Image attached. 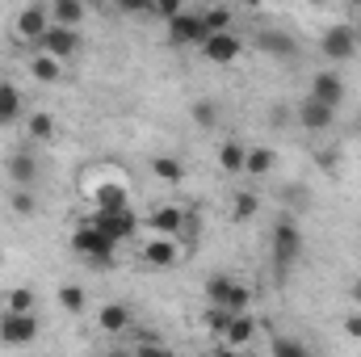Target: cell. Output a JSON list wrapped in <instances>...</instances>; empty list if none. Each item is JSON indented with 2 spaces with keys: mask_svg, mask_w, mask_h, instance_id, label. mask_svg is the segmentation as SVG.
I'll return each mask as SVG.
<instances>
[{
  "mask_svg": "<svg viewBox=\"0 0 361 357\" xmlns=\"http://www.w3.org/2000/svg\"><path fill=\"white\" fill-rule=\"evenodd\" d=\"M72 253H76V257H85V261H92L97 269H109V265H114L118 244H114L109 236H101L92 223H80V227H76V236H72Z\"/></svg>",
  "mask_w": 361,
  "mask_h": 357,
  "instance_id": "cell-1",
  "label": "cell"
},
{
  "mask_svg": "<svg viewBox=\"0 0 361 357\" xmlns=\"http://www.w3.org/2000/svg\"><path fill=\"white\" fill-rule=\"evenodd\" d=\"M269 248H273V269H277V277H281L286 269L298 261V253H302V231H298L290 219H277V223H273V236H269Z\"/></svg>",
  "mask_w": 361,
  "mask_h": 357,
  "instance_id": "cell-2",
  "label": "cell"
},
{
  "mask_svg": "<svg viewBox=\"0 0 361 357\" xmlns=\"http://www.w3.org/2000/svg\"><path fill=\"white\" fill-rule=\"evenodd\" d=\"M210 34H206V21L197 8H185L177 21H169V42L173 47H202Z\"/></svg>",
  "mask_w": 361,
  "mask_h": 357,
  "instance_id": "cell-3",
  "label": "cell"
},
{
  "mask_svg": "<svg viewBox=\"0 0 361 357\" xmlns=\"http://www.w3.org/2000/svg\"><path fill=\"white\" fill-rule=\"evenodd\" d=\"M34 337H38V315H13V311L0 315V345L21 349V345H30Z\"/></svg>",
  "mask_w": 361,
  "mask_h": 357,
  "instance_id": "cell-4",
  "label": "cell"
},
{
  "mask_svg": "<svg viewBox=\"0 0 361 357\" xmlns=\"http://www.w3.org/2000/svg\"><path fill=\"white\" fill-rule=\"evenodd\" d=\"M25 42H42L47 30H51V4H25L17 13V25H13Z\"/></svg>",
  "mask_w": 361,
  "mask_h": 357,
  "instance_id": "cell-5",
  "label": "cell"
},
{
  "mask_svg": "<svg viewBox=\"0 0 361 357\" xmlns=\"http://www.w3.org/2000/svg\"><path fill=\"white\" fill-rule=\"evenodd\" d=\"M319 47H324V55H328L332 63H345V59L357 55V30H353V25H332V30L319 38Z\"/></svg>",
  "mask_w": 361,
  "mask_h": 357,
  "instance_id": "cell-6",
  "label": "cell"
},
{
  "mask_svg": "<svg viewBox=\"0 0 361 357\" xmlns=\"http://www.w3.org/2000/svg\"><path fill=\"white\" fill-rule=\"evenodd\" d=\"M38 51L63 63V59H72V55L80 51V30H63V25H51V30H47V38L38 42Z\"/></svg>",
  "mask_w": 361,
  "mask_h": 357,
  "instance_id": "cell-7",
  "label": "cell"
},
{
  "mask_svg": "<svg viewBox=\"0 0 361 357\" xmlns=\"http://www.w3.org/2000/svg\"><path fill=\"white\" fill-rule=\"evenodd\" d=\"M92 227L101 231V236H109L114 244H122V240H130L135 231H139V219H135V210H118V214H92Z\"/></svg>",
  "mask_w": 361,
  "mask_h": 357,
  "instance_id": "cell-8",
  "label": "cell"
},
{
  "mask_svg": "<svg viewBox=\"0 0 361 357\" xmlns=\"http://www.w3.org/2000/svg\"><path fill=\"white\" fill-rule=\"evenodd\" d=\"M240 51H244V42H240L235 34H210V38L202 42V55H206L214 68H227V63H235V59H240Z\"/></svg>",
  "mask_w": 361,
  "mask_h": 357,
  "instance_id": "cell-9",
  "label": "cell"
},
{
  "mask_svg": "<svg viewBox=\"0 0 361 357\" xmlns=\"http://www.w3.org/2000/svg\"><path fill=\"white\" fill-rule=\"evenodd\" d=\"M92 202H97L101 214H118V210H130V189L122 181H101L92 189Z\"/></svg>",
  "mask_w": 361,
  "mask_h": 357,
  "instance_id": "cell-10",
  "label": "cell"
},
{
  "mask_svg": "<svg viewBox=\"0 0 361 357\" xmlns=\"http://www.w3.org/2000/svg\"><path fill=\"white\" fill-rule=\"evenodd\" d=\"M307 97L319 101V105H328V109H341V101H345V80H341L336 72H315Z\"/></svg>",
  "mask_w": 361,
  "mask_h": 357,
  "instance_id": "cell-11",
  "label": "cell"
},
{
  "mask_svg": "<svg viewBox=\"0 0 361 357\" xmlns=\"http://www.w3.org/2000/svg\"><path fill=\"white\" fill-rule=\"evenodd\" d=\"M332 122H336V109H328V105H319V101H311V97L298 101V126H302V131L319 135V131H328Z\"/></svg>",
  "mask_w": 361,
  "mask_h": 357,
  "instance_id": "cell-12",
  "label": "cell"
},
{
  "mask_svg": "<svg viewBox=\"0 0 361 357\" xmlns=\"http://www.w3.org/2000/svg\"><path fill=\"white\" fill-rule=\"evenodd\" d=\"M147 231H156L160 240H173L185 231V210L180 206H160V210H152L147 214Z\"/></svg>",
  "mask_w": 361,
  "mask_h": 357,
  "instance_id": "cell-13",
  "label": "cell"
},
{
  "mask_svg": "<svg viewBox=\"0 0 361 357\" xmlns=\"http://www.w3.org/2000/svg\"><path fill=\"white\" fill-rule=\"evenodd\" d=\"M177 257H180V248L173 244V240H160V236H156V240H147V244H143V253H139V261H143L147 269H173V265H177Z\"/></svg>",
  "mask_w": 361,
  "mask_h": 357,
  "instance_id": "cell-14",
  "label": "cell"
},
{
  "mask_svg": "<svg viewBox=\"0 0 361 357\" xmlns=\"http://www.w3.org/2000/svg\"><path fill=\"white\" fill-rule=\"evenodd\" d=\"M4 169H8V181H13V189H30V185L38 181V160H34L30 152H13Z\"/></svg>",
  "mask_w": 361,
  "mask_h": 357,
  "instance_id": "cell-15",
  "label": "cell"
},
{
  "mask_svg": "<svg viewBox=\"0 0 361 357\" xmlns=\"http://www.w3.org/2000/svg\"><path fill=\"white\" fill-rule=\"evenodd\" d=\"M89 17V8L80 0H51V25H63V30H80Z\"/></svg>",
  "mask_w": 361,
  "mask_h": 357,
  "instance_id": "cell-16",
  "label": "cell"
},
{
  "mask_svg": "<svg viewBox=\"0 0 361 357\" xmlns=\"http://www.w3.org/2000/svg\"><path fill=\"white\" fill-rule=\"evenodd\" d=\"M97 324H101V332L118 337V332L130 328V307H126V303H105V307L97 311Z\"/></svg>",
  "mask_w": 361,
  "mask_h": 357,
  "instance_id": "cell-17",
  "label": "cell"
},
{
  "mask_svg": "<svg viewBox=\"0 0 361 357\" xmlns=\"http://www.w3.org/2000/svg\"><path fill=\"white\" fill-rule=\"evenodd\" d=\"M257 328H261V324L244 311V315H235V320H231V328H227L223 345H227V349H248V345H252V337H257Z\"/></svg>",
  "mask_w": 361,
  "mask_h": 357,
  "instance_id": "cell-18",
  "label": "cell"
},
{
  "mask_svg": "<svg viewBox=\"0 0 361 357\" xmlns=\"http://www.w3.org/2000/svg\"><path fill=\"white\" fill-rule=\"evenodd\" d=\"M21 109H25V97H21V89L17 85H0V126H13L17 118H21Z\"/></svg>",
  "mask_w": 361,
  "mask_h": 357,
  "instance_id": "cell-19",
  "label": "cell"
},
{
  "mask_svg": "<svg viewBox=\"0 0 361 357\" xmlns=\"http://www.w3.org/2000/svg\"><path fill=\"white\" fill-rule=\"evenodd\" d=\"M257 47H261V51H269V55H277V59H294V55H298V42H294L290 34H277V30L257 34Z\"/></svg>",
  "mask_w": 361,
  "mask_h": 357,
  "instance_id": "cell-20",
  "label": "cell"
},
{
  "mask_svg": "<svg viewBox=\"0 0 361 357\" xmlns=\"http://www.w3.org/2000/svg\"><path fill=\"white\" fill-rule=\"evenodd\" d=\"M244 160H248V147H244L240 139H227V143L219 147V169H223V173H231V177L244 173Z\"/></svg>",
  "mask_w": 361,
  "mask_h": 357,
  "instance_id": "cell-21",
  "label": "cell"
},
{
  "mask_svg": "<svg viewBox=\"0 0 361 357\" xmlns=\"http://www.w3.org/2000/svg\"><path fill=\"white\" fill-rule=\"evenodd\" d=\"M273 169H277V152L273 147H248V160H244L248 177H269Z\"/></svg>",
  "mask_w": 361,
  "mask_h": 357,
  "instance_id": "cell-22",
  "label": "cell"
},
{
  "mask_svg": "<svg viewBox=\"0 0 361 357\" xmlns=\"http://www.w3.org/2000/svg\"><path fill=\"white\" fill-rule=\"evenodd\" d=\"M189 114H193V122H197L202 131H214V126L223 122V109H219V101H214V97H197Z\"/></svg>",
  "mask_w": 361,
  "mask_h": 357,
  "instance_id": "cell-23",
  "label": "cell"
},
{
  "mask_svg": "<svg viewBox=\"0 0 361 357\" xmlns=\"http://www.w3.org/2000/svg\"><path fill=\"white\" fill-rule=\"evenodd\" d=\"M231 290H235V277H231V273H210V277H206V298H210V307H227Z\"/></svg>",
  "mask_w": 361,
  "mask_h": 357,
  "instance_id": "cell-24",
  "label": "cell"
},
{
  "mask_svg": "<svg viewBox=\"0 0 361 357\" xmlns=\"http://www.w3.org/2000/svg\"><path fill=\"white\" fill-rule=\"evenodd\" d=\"M147 169H152V177L164 181V185H180L185 181V164H180L177 156H156Z\"/></svg>",
  "mask_w": 361,
  "mask_h": 357,
  "instance_id": "cell-25",
  "label": "cell"
},
{
  "mask_svg": "<svg viewBox=\"0 0 361 357\" xmlns=\"http://www.w3.org/2000/svg\"><path fill=\"white\" fill-rule=\"evenodd\" d=\"M30 76H34V80H42V85H55V80L63 76V68H59V59H51V55H42V51H38V55L30 59Z\"/></svg>",
  "mask_w": 361,
  "mask_h": 357,
  "instance_id": "cell-26",
  "label": "cell"
},
{
  "mask_svg": "<svg viewBox=\"0 0 361 357\" xmlns=\"http://www.w3.org/2000/svg\"><path fill=\"white\" fill-rule=\"evenodd\" d=\"M25 135H30L34 143H51V139H55V118H51L47 109L30 114V122H25Z\"/></svg>",
  "mask_w": 361,
  "mask_h": 357,
  "instance_id": "cell-27",
  "label": "cell"
},
{
  "mask_svg": "<svg viewBox=\"0 0 361 357\" xmlns=\"http://www.w3.org/2000/svg\"><path fill=\"white\" fill-rule=\"evenodd\" d=\"M257 210H261V198H257L252 189H240V193L231 198V219H235V223H248V219H257Z\"/></svg>",
  "mask_w": 361,
  "mask_h": 357,
  "instance_id": "cell-28",
  "label": "cell"
},
{
  "mask_svg": "<svg viewBox=\"0 0 361 357\" xmlns=\"http://www.w3.org/2000/svg\"><path fill=\"white\" fill-rule=\"evenodd\" d=\"M55 303H59V311H68V315H80V311L89 307V294H85L80 286H59Z\"/></svg>",
  "mask_w": 361,
  "mask_h": 357,
  "instance_id": "cell-29",
  "label": "cell"
},
{
  "mask_svg": "<svg viewBox=\"0 0 361 357\" xmlns=\"http://www.w3.org/2000/svg\"><path fill=\"white\" fill-rule=\"evenodd\" d=\"M34 290L30 286H17V290H8L4 294V311H13V315H34Z\"/></svg>",
  "mask_w": 361,
  "mask_h": 357,
  "instance_id": "cell-30",
  "label": "cell"
},
{
  "mask_svg": "<svg viewBox=\"0 0 361 357\" xmlns=\"http://www.w3.org/2000/svg\"><path fill=\"white\" fill-rule=\"evenodd\" d=\"M202 21H206V34H231V8H223V4L202 8Z\"/></svg>",
  "mask_w": 361,
  "mask_h": 357,
  "instance_id": "cell-31",
  "label": "cell"
},
{
  "mask_svg": "<svg viewBox=\"0 0 361 357\" xmlns=\"http://www.w3.org/2000/svg\"><path fill=\"white\" fill-rule=\"evenodd\" d=\"M231 311L227 307H206V315H202V324H206V332L210 337H227V328H231Z\"/></svg>",
  "mask_w": 361,
  "mask_h": 357,
  "instance_id": "cell-32",
  "label": "cell"
},
{
  "mask_svg": "<svg viewBox=\"0 0 361 357\" xmlns=\"http://www.w3.org/2000/svg\"><path fill=\"white\" fill-rule=\"evenodd\" d=\"M8 206H13V214L30 219V214L38 210V202H34V189H13V193H8Z\"/></svg>",
  "mask_w": 361,
  "mask_h": 357,
  "instance_id": "cell-33",
  "label": "cell"
},
{
  "mask_svg": "<svg viewBox=\"0 0 361 357\" xmlns=\"http://www.w3.org/2000/svg\"><path fill=\"white\" fill-rule=\"evenodd\" d=\"M180 13H185L180 0H152V17H160V21H177Z\"/></svg>",
  "mask_w": 361,
  "mask_h": 357,
  "instance_id": "cell-34",
  "label": "cell"
},
{
  "mask_svg": "<svg viewBox=\"0 0 361 357\" xmlns=\"http://www.w3.org/2000/svg\"><path fill=\"white\" fill-rule=\"evenodd\" d=\"M273 357H311V353H307L298 341H290V337H277V341H273Z\"/></svg>",
  "mask_w": 361,
  "mask_h": 357,
  "instance_id": "cell-35",
  "label": "cell"
},
{
  "mask_svg": "<svg viewBox=\"0 0 361 357\" xmlns=\"http://www.w3.org/2000/svg\"><path fill=\"white\" fill-rule=\"evenodd\" d=\"M118 8L130 13V17H143V13L152 17V0H118Z\"/></svg>",
  "mask_w": 361,
  "mask_h": 357,
  "instance_id": "cell-36",
  "label": "cell"
},
{
  "mask_svg": "<svg viewBox=\"0 0 361 357\" xmlns=\"http://www.w3.org/2000/svg\"><path fill=\"white\" fill-rule=\"evenodd\" d=\"M135 357H173V349H164L160 341H143V345H139V353H135Z\"/></svg>",
  "mask_w": 361,
  "mask_h": 357,
  "instance_id": "cell-37",
  "label": "cell"
},
{
  "mask_svg": "<svg viewBox=\"0 0 361 357\" xmlns=\"http://www.w3.org/2000/svg\"><path fill=\"white\" fill-rule=\"evenodd\" d=\"M345 332H349L353 341H361V311H353V315H345Z\"/></svg>",
  "mask_w": 361,
  "mask_h": 357,
  "instance_id": "cell-38",
  "label": "cell"
},
{
  "mask_svg": "<svg viewBox=\"0 0 361 357\" xmlns=\"http://www.w3.org/2000/svg\"><path fill=\"white\" fill-rule=\"evenodd\" d=\"M336 164H341L336 152H319V169H324V173H336Z\"/></svg>",
  "mask_w": 361,
  "mask_h": 357,
  "instance_id": "cell-39",
  "label": "cell"
},
{
  "mask_svg": "<svg viewBox=\"0 0 361 357\" xmlns=\"http://www.w3.org/2000/svg\"><path fill=\"white\" fill-rule=\"evenodd\" d=\"M349 298H353V303H357V307H361V277H357V282H353V286H349Z\"/></svg>",
  "mask_w": 361,
  "mask_h": 357,
  "instance_id": "cell-40",
  "label": "cell"
},
{
  "mask_svg": "<svg viewBox=\"0 0 361 357\" xmlns=\"http://www.w3.org/2000/svg\"><path fill=\"white\" fill-rule=\"evenodd\" d=\"M235 353H240V349H214L210 357H235Z\"/></svg>",
  "mask_w": 361,
  "mask_h": 357,
  "instance_id": "cell-41",
  "label": "cell"
},
{
  "mask_svg": "<svg viewBox=\"0 0 361 357\" xmlns=\"http://www.w3.org/2000/svg\"><path fill=\"white\" fill-rule=\"evenodd\" d=\"M235 357H257V353H248V349H240V353H235Z\"/></svg>",
  "mask_w": 361,
  "mask_h": 357,
  "instance_id": "cell-42",
  "label": "cell"
},
{
  "mask_svg": "<svg viewBox=\"0 0 361 357\" xmlns=\"http://www.w3.org/2000/svg\"><path fill=\"white\" fill-rule=\"evenodd\" d=\"M105 357H126V353H105Z\"/></svg>",
  "mask_w": 361,
  "mask_h": 357,
  "instance_id": "cell-43",
  "label": "cell"
},
{
  "mask_svg": "<svg viewBox=\"0 0 361 357\" xmlns=\"http://www.w3.org/2000/svg\"><path fill=\"white\" fill-rule=\"evenodd\" d=\"M357 135H361V118H357Z\"/></svg>",
  "mask_w": 361,
  "mask_h": 357,
  "instance_id": "cell-44",
  "label": "cell"
},
{
  "mask_svg": "<svg viewBox=\"0 0 361 357\" xmlns=\"http://www.w3.org/2000/svg\"><path fill=\"white\" fill-rule=\"evenodd\" d=\"M0 85H4V72H0Z\"/></svg>",
  "mask_w": 361,
  "mask_h": 357,
  "instance_id": "cell-45",
  "label": "cell"
},
{
  "mask_svg": "<svg viewBox=\"0 0 361 357\" xmlns=\"http://www.w3.org/2000/svg\"><path fill=\"white\" fill-rule=\"evenodd\" d=\"M0 261H4V253H0Z\"/></svg>",
  "mask_w": 361,
  "mask_h": 357,
  "instance_id": "cell-46",
  "label": "cell"
}]
</instances>
